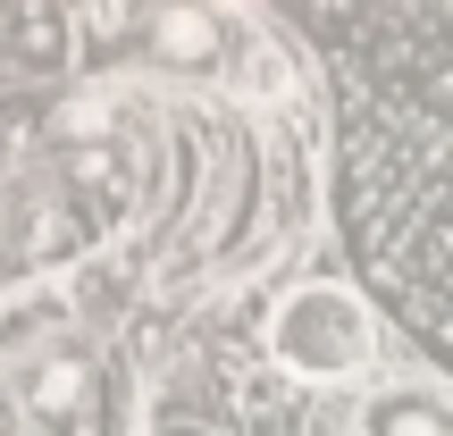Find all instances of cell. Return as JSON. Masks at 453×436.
<instances>
[{"mask_svg":"<svg viewBox=\"0 0 453 436\" xmlns=\"http://www.w3.org/2000/svg\"><path fill=\"white\" fill-rule=\"evenodd\" d=\"M344 126V218L387 302L453 361V0L311 9Z\"/></svg>","mask_w":453,"mask_h":436,"instance_id":"6da1fadb","label":"cell"},{"mask_svg":"<svg viewBox=\"0 0 453 436\" xmlns=\"http://www.w3.org/2000/svg\"><path fill=\"white\" fill-rule=\"evenodd\" d=\"M269 361L303 386H344L378 361V327L344 277H303L286 286V302L269 310Z\"/></svg>","mask_w":453,"mask_h":436,"instance_id":"7a4b0ae2","label":"cell"},{"mask_svg":"<svg viewBox=\"0 0 453 436\" xmlns=\"http://www.w3.org/2000/svg\"><path fill=\"white\" fill-rule=\"evenodd\" d=\"M9 403L42 436H101V420H110V378H101V361L76 336H50V344H34L17 361Z\"/></svg>","mask_w":453,"mask_h":436,"instance_id":"3957f363","label":"cell"},{"mask_svg":"<svg viewBox=\"0 0 453 436\" xmlns=\"http://www.w3.org/2000/svg\"><path fill=\"white\" fill-rule=\"evenodd\" d=\"M243 26H252V17H235V9H151V17H134V34H143L168 67H219L226 50L243 42Z\"/></svg>","mask_w":453,"mask_h":436,"instance_id":"277c9868","label":"cell"},{"mask_svg":"<svg viewBox=\"0 0 453 436\" xmlns=\"http://www.w3.org/2000/svg\"><path fill=\"white\" fill-rule=\"evenodd\" d=\"M353 436H453V403L420 386H387L378 403L353 411Z\"/></svg>","mask_w":453,"mask_h":436,"instance_id":"5b68a950","label":"cell"}]
</instances>
